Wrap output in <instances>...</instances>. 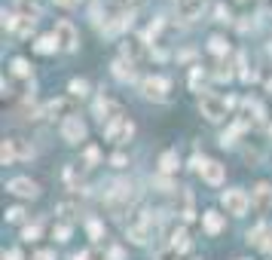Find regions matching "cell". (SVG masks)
<instances>
[{
  "label": "cell",
  "instance_id": "cell-38",
  "mask_svg": "<svg viewBox=\"0 0 272 260\" xmlns=\"http://www.w3.org/2000/svg\"><path fill=\"white\" fill-rule=\"evenodd\" d=\"M263 248H266V251H269V254H272V233H269V236H266V239H263Z\"/></svg>",
  "mask_w": 272,
  "mask_h": 260
},
{
  "label": "cell",
  "instance_id": "cell-8",
  "mask_svg": "<svg viewBox=\"0 0 272 260\" xmlns=\"http://www.w3.org/2000/svg\"><path fill=\"white\" fill-rule=\"evenodd\" d=\"M7 190L13 196H22V199H37L40 196V187H37V181H31V178H13L7 184Z\"/></svg>",
  "mask_w": 272,
  "mask_h": 260
},
{
  "label": "cell",
  "instance_id": "cell-37",
  "mask_svg": "<svg viewBox=\"0 0 272 260\" xmlns=\"http://www.w3.org/2000/svg\"><path fill=\"white\" fill-rule=\"evenodd\" d=\"M110 162H113V165H126V156H123V153H116V156H113Z\"/></svg>",
  "mask_w": 272,
  "mask_h": 260
},
{
  "label": "cell",
  "instance_id": "cell-12",
  "mask_svg": "<svg viewBox=\"0 0 272 260\" xmlns=\"http://www.w3.org/2000/svg\"><path fill=\"white\" fill-rule=\"evenodd\" d=\"M129 25H132V13H126V10H123V13H116L113 19H107V22L101 25V31H104L107 37H113V34H120V31H123V28H129Z\"/></svg>",
  "mask_w": 272,
  "mask_h": 260
},
{
  "label": "cell",
  "instance_id": "cell-10",
  "mask_svg": "<svg viewBox=\"0 0 272 260\" xmlns=\"http://www.w3.org/2000/svg\"><path fill=\"white\" fill-rule=\"evenodd\" d=\"M95 117L101 120V126H107L110 120L123 117V110H120V104H116L113 98H98V101H95Z\"/></svg>",
  "mask_w": 272,
  "mask_h": 260
},
{
  "label": "cell",
  "instance_id": "cell-29",
  "mask_svg": "<svg viewBox=\"0 0 272 260\" xmlns=\"http://www.w3.org/2000/svg\"><path fill=\"white\" fill-rule=\"evenodd\" d=\"M199 83H202V67H193V73H190V86L199 92Z\"/></svg>",
  "mask_w": 272,
  "mask_h": 260
},
{
  "label": "cell",
  "instance_id": "cell-25",
  "mask_svg": "<svg viewBox=\"0 0 272 260\" xmlns=\"http://www.w3.org/2000/svg\"><path fill=\"white\" fill-rule=\"evenodd\" d=\"M260 236H269V227H266V224L254 227V230L248 233V242H254V245H263V239H260Z\"/></svg>",
  "mask_w": 272,
  "mask_h": 260
},
{
  "label": "cell",
  "instance_id": "cell-6",
  "mask_svg": "<svg viewBox=\"0 0 272 260\" xmlns=\"http://www.w3.org/2000/svg\"><path fill=\"white\" fill-rule=\"evenodd\" d=\"M61 138L67 141V144H80V141H86V123L80 120V117H64V123H61Z\"/></svg>",
  "mask_w": 272,
  "mask_h": 260
},
{
  "label": "cell",
  "instance_id": "cell-11",
  "mask_svg": "<svg viewBox=\"0 0 272 260\" xmlns=\"http://www.w3.org/2000/svg\"><path fill=\"white\" fill-rule=\"evenodd\" d=\"M251 202L257 211H269L272 208V187L269 184H257V187L251 190Z\"/></svg>",
  "mask_w": 272,
  "mask_h": 260
},
{
  "label": "cell",
  "instance_id": "cell-5",
  "mask_svg": "<svg viewBox=\"0 0 272 260\" xmlns=\"http://www.w3.org/2000/svg\"><path fill=\"white\" fill-rule=\"evenodd\" d=\"M168 89H171L168 77H159V73H153V77H147V80L141 83V92H144L147 98H153V101H165V98H168Z\"/></svg>",
  "mask_w": 272,
  "mask_h": 260
},
{
  "label": "cell",
  "instance_id": "cell-33",
  "mask_svg": "<svg viewBox=\"0 0 272 260\" xmlns=\"http://www.w3.org/2000/svg\"><path fill=\"white\" fill-rule=\"evenodd\" d=\"M4 260H22V251L19 248H10V251H4Z\"/></svg>",
  "mask_w": 272,
  "mask_h": 260
},
{
  "label": "cell",
  "instance_id": "cell-26",
  "mask_svg": "<svg viewBox=\"0 0 272 260\" xmlns=\"http://www.w3.org/2000/svg\"><path fill=\"white\" fill-rule=\"evenodd\" d=\"M13 73H16V77H31V64L25 58H16L13 61Z\"/></svg>",
  "mask_w": 272,
  "mask_h": 260
},
{
  "label": "cell",
  "instance_id": "cell-30",
  "mask_svg": "<svg viewBox=\"0 0 272 260\" xmlns=\"http://www.w3.org/2000/svg\"><path fill=\"white\" fill-rule=\"evenodd\" d=\"M98 159H101V153H98V147H86V162H89V165H95Z\"/></svg>",
  "mask_w": 272,
  "mask_h": 260
},
{
  "label": "cell",
  "instance_id": "cell-7",
  "mask_svg": "<svg viewBox=\"0 0 272 260\" xmlns=\"http://www.w3.org/2000/svg\"><path fill=\"white\" fill-rule=\"evenodd\" d=\"M55 40H58V46L64 49V52H73L76 49V28L67 22V19H61V22H55Z\"/></svg>",
  "mask_w": 272,
  "mask_h": 260
},
{
  "label": "cell",
  "instance_id": "cell-23",
  "mask_svg": "<svg viewBox=\"0 0 272 260\" xmlns=\"http://www.w3.org/2000/svg\"><path fill=\"white\" fill-rule=\"evenodd\" d=\"M208 49H211L214 55H226V52H229V43L223 40V37H211V40H208Z\"/></svg>",
  "mask_w": 272,
  "mask_h": 260
},
{
  "label": "cell",
  "instance_id": "cell-31",
  "mask_svg": "<svg viewBox=\"0 0 272 260\" xmlns=\"http://www.w3.org/2000/svg\"><path fill=\"white\" fill-rule=\"evenodd\" d=\"M7 220L19 224V220H25V211H22V208H10V211H7Z\"/></svg>",
  "mask_w": 272,
  "mask_h": 260
},
{
  "label": "cell",
  "instance_id": "cell-17",
  "mask_svg": "<svg viewBox=\"0 0 272 260\" xmlns=\"http://www.w3.org/2000/svg\"><path fill=\"white\" fill-rule=\"evenodd\" d=\"M202 224H205V233L217 236V233L223 230V217H220L217 211H205V214H202Z\"/></svg>",
  "mask_w": 272,
  "mask_h": 260
},
{
  "label": "cell",
  "instance_id": "cell-21",
  "mask_svg": "<svg viewBox=\"0 0 272 260\" xmlns=\"http://www.w3.org/2000/svg\"><path fill=\"white\" fill-rule=\"evenodd\" d=\"M34 22H37V19H28V16H16V25H13V31H16L19 37H22V34H31Z\"/></svg>",
  "mask_w": 272,
  "mask_h": 260
},
{
  "label": "cell",
  "instance_id": "cell-9",
  "mask_svg": "<svg viewBox=\"0 0 272 260\" xmlns=\"http://www.w3.org/2000/svg\"><path fill=\"white\" fill-rule=\"evenodd\" d=\"M193 165H196L199 171H202V178L208 181V184H214V187H217V184H223V165L220 162H214V159H193Z\"/></svg>",
  "mask_w": 272,
  "mask_h": 260
},
{
  "label": "cell",
  "instance_id": "cell-19",
  "mask_svg": "<svg viewBox=\"0 0 272 260\" xmlns=\"http://www.w3.org/2000/svg\"><path fill=\"white\" fill-rule=\"evenodd\" d=\"M190 236H187V230H174L171 233V248L177 251V254H184V251H190Z\"/></svg>",
  "mask_w": 272,
  "mask_h": 260
},
{
  "label": "cell",
  "instance_id": "cell-15",
  "mask_svg": "<svg viewBox=\"0 0 272 260\" xmlns=\"http://www.w3.org/2000/svg\"><path fill=\"white\" fill-rule=\"evenodd\" d=\"M177 13L190 22V19H196L202 13V0H177Z\"/></svg>",
  "mask_w": 272,
  "mask_h": 260
},
{
  "label": "cell",
  "instance_id": "cell-34",
  "mask_svg": "<svg viewBox=\"0 0 272 260\" xmlns=\"http://www.w3.org/2000/svg\"><path fill=\"white\" fill-rule=\"evenodd\" d=\"M232 16H229V10L226 7H217V22H229Z\"/></svg>",
  "mask_w": 272,
  "mask_h": 260
},
{
  "label": "cell",
  "instance_id": "cell-27",
  "mask_svg": "<svg viewBox=\"0 0 272 260\" xmlns=\"http://www.w3.org/2000/svg\"><path fill=\"white\" fill-rule=\"evenodd\" d=\"M52 236H55L58 242H67V239H70V224H55Z\"/></svg>",
  "mask_w": 272,
  "mask_h": 260
},
{
  "label": "cell",
  "instance_id": "cell-3",
  "mask_svg": "<svg viewBox=\"0 0 272 260\" xmlns=\"http://www.w3.org/2000/svg\"><path fill=\"white\" fill-rule=\"evenodd\" d=\"M132 135H135V123H132L129 117H116V120H110V123L104 126V138H107V141H116V144L129 141Z\"/></svg>",
  "mask_w": 272,
  "mask_h": 260
},
{
  "label": "cell",
  "instance_id": "cell-24",
  "mask_svg": "<svg viewBox=\"0 0 272 260\" xmlns=\"http://www.w3.org/2000/svg\"><path fill=\"white\" fill-rule=\"evenodd\" d=\"M86 230H89V239H101L104 236V224H101V220H95V217H89V224H86Z\"/></svg>",
  "mask_w": 272,
  "mask_h": 260
},
{
  "label": "cell",
  "instance_id": "cell-1",
  "mask_svg": "<svg viewBox=\"0 0 272 260\" xmlns=\"http://www.w3.org/2000/svg\"><path fill=\"white\" fill-rule=\"evenodd\" d=\"M34 156V147L22 138H4V144H0V162L4 165H13V162H25Z\"/></svg>",
  "mask_w": 272,
  "mask_h": 260
},
{
  "label": "cell",
  "instance_id": "cell-32",
  "mask_svg": "<svg viewBox=\"0 0 272 260\" xmlns=\"http://www.w3.org/2000/svg\"><path fill=\"white\" fill-rule=\"evenodd\" d=\"M116 4H120L126 13H135V7H141V0H116Z\"/></svg>",
  "mask_w": 272,
  "mask_h": 260
},
{
  "label": "cell",
  "instance_id": "cell-16",
  "mask_svg": "<svg viewBox=\"0 0 272 260\" xmlns=\"http://www.w3.org/2000/svg\"><path fill=\"white\" fill-rule=\"evenodd\" d=\"M141 55H144V40H126V43H123V58H126V61L135 64Z\"/></svg>",
  "mask_w": 272,
  "mask_h": 260
},
{
  "label": "cell",
  "instance_id": "cell-35",
  "mask_svg": "<svg viewBox=\"0 0 272 260\" xmlns=\"http://www.w3.org/2000/svg\"><path fill=\"white\" fill-rule=\"evenodd\" d=\"M34 260H55V254H52V251H37Z\"/></svg>",
  "mask_w": 272,
  "mask_h": 260
},
{
  "label": "cell",
  "instance_id": "cell-22",
  "mask_svg": "<svg viewBox=\"0 0 272 260\" xmlns=\"http://www.w3.org/2000/svg\"><path fill=\"white\" fill-rule=\"evenodd\" d=\"M159 168H162L165 175H171V171L177 168V153H174V150H168V153H162V159H159Z\"/></svg>",
  "mask_w": 272,
  "mask_h": 260
},
{
  "label": "cell",
  "instance_id": "cell-2",
  "mask_svg": "<svg viewBox=\"0 0 272 260\" xmlns=\"http://www.w3.org/2000/svg\"><path fill=\"white\" fill-rule=\"evenodd\" d=\"M229 107H232L229 98H220V95H211V92H205V95L199 98V110H202V117L211 120V123H220V120L226 117V110H229Z\"/></svg>",
  "mask_w": 272,
  "mask_h": 260
},
{
  "label": "cell",
  "instance_id": "cell-39",
  "mask_svg": "<svg viewBox=\"0 0 272 260\" xmlns=\"http://www.w3.org/2000/svg\"><path fill=\"white\" fill-rule=\"evenodd\" d=\"M58 7H73V4H80V0H55Z\"/></svg>",
  "mask_w": 272,
  "mask_h": 260
},
{
  "label": "cell",
  "instance_id": "cell-36",
  "mask_svg": "<svg viewBox=\"0 0 272 260\" xmlns=\"http://www.w3.org/2000/svg\"><path fill=\"white\" fill-rule=\"evenodd\" d=\"M107 257H110V260H123V248H110Z\"/></svg>",
  "mask_w": 272,
  "mask_h": 260
},
{
  "label": "cell",
  "instance_id": "cell-4",
  "mask_svg": "<svg viewBox=\"0 0 272 260\" xmlns=\"http://www.w3.org/2000/svg\"><path fill=\"white\" fill-rule=\"evenodd\" d=\"M220 202H223L226 214H236V217H242V214L251 208V196H248L245 190H226V193L220 196Z\"/></svg>",
  "mask_w": 272,
  "mask_h": 260
},
{
  "label": "cell",
  "instance_id": "cell-40",
  "mask_svg": "<svg viewBox=\"0 0 272 260\" xmlns=\"http://www.w3.org/2000/svg\"><path fill=\"white\" fill-rule=\"evenodd\" d=\"M269 135H272V129H269Z\"/></svg>",
  "mask_w": 272,
  "mask_h": 260
},
{
  "label": "cell",
  "instance_id": "cell-28",
  "mask_svg": "<svg viewBox=\"0 0 272 260\" xmlns=\"http://www.w3.org/2000/svg\"><path fill=\"white\" fill-rule=\"evenodd\" d=\"M37 236H40V227H37V224H31V227L22 230V239H25V242H34Z\"/></svg>",
  "mask_w": 272,
  "mask_h": 260
},
{
  "label": "cell",
  "instance_id": "cell-13",
  "mask_svg": "<svg viewBox=\"0 0 272 260\" xmlns=\"http://www.w3.org/2000/svg\"><path fill=\"white\" fill-rule=\"evenodd\" d=\"M113 77H116V80H123V83H132V80H135V64L126 61V58L113 61Z\"/></svg>",
  "mask_w": 272,
  "mask_h": 260
},
{
  "label": "cell",
  "instance_id": "cell-20",
  "mask_svg": "<svg viewBox=\"0 0 272 260\" xmlns=\"http://www.w3.org/2000/svg\"><path fill=\"white\" fill-rule=\"evenodd\" d=\"M67 92H70L73 98H86V95H89V83H86V80H70Z\"/></svg>",
  "mask_w": 272,
  "mask_h": 260
},
{
  "label": "cell",
  "instance_id": "cell-18",
  "mask_svg": "<svg viewBox=\"0 0 272 260\" xmlns=\"http://www.w3.org/2000/svg\"><path fill=\"white\" fill-rule=\"evenodd\" d=\"M67 110H70V101H67V98H58V101H49V104L43 107V114L55 120L58 114H67Z\"/></svg>",
  "mask_w": 272,
  "mask_h": 260
},
{
  "label": "cell",
  "instance_id": "cell-14",
  "mask_svg": "<svg viewBox=\"0 0 272 260\" xmlns=\"http://www.w3.org/2000/svg\"><path fill=\"white\" fill-rule=\"evenodd\" d=\"M55 49H61V46H58V40H55V34H43V37H37L34 52H40V55H52Z\"/></svg>",
  "mask_w": 272,
  "mask_h": 260
}]
</instances>
